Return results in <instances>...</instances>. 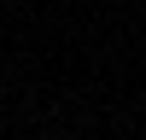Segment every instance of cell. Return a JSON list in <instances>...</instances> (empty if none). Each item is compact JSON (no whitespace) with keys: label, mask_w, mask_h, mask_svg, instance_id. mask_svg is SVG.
Listing matches in <instances>:
<instances>
[]
</instances>
